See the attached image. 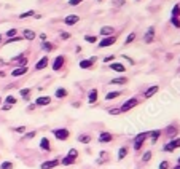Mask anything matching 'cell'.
Wrapping results in <instances>:
<instances>
[{"mask_svg": "<svg viewBox=\"0 0 180 169\" xmlns=\"http://www.w3.org/2000/svg\"><path fill=\"white\" fill-rule=\"evenodd\" d=\"M77 140H78V142H81L83 145H88V144L92 142V136L89 133H81V134L77 136Z\"/></svg>", "mask_w": 180, "mask_h": 169, "instance_id": "obj_14", "label": "cell"}, {"mask_svg": "<svg viewBox=\"0 0 180 169\" xmlns=\"http://www.w3.org/2000/svg\"><path fill=\"white\" fill-rule=\"evenodd\" d=\"M37 129H32V131H29V133H24L22 134V137H21V142H29V140H32L35 136H37Z\"/></svg>", "mask_w": 180, "mask_h": 169, "instance_id": "obj_26", "label": "cell"}, {"mask_svg": "<svg viewBox=\"0 0 180 169\" xmlns=\"http://www.w3.org/2000/svg\"><path fill=\"white\" fill-rule=\"evenodd\" d=\"M81 2H85V0H69V5H70V7H77Z\"/></svg>", "mask_w": 180, "mask_h": 169, "instance_id": "obj_49", "label": "cell"}, {"mask_svg": "<svg viewBox=\"0 0 180 169\" xmlns=\"http://www.w3.org/2000/svg\"><path fill=\"white\" fill-rule=\"evenodd\" d=\"M59 37H61V40H70V34H69V32H61L59 34Z\"/></svg>", "mask_w": 180, "mask_h": 169, "instance_id": "obj_48", "label": "cell"}, {"mask_svg": "<svg viewBox=\"0 0 180 169\" xmlns=\"http://www.w3.org/2000/svg\"><path fill=\"white\" fill-rule=\"evenodd\" d=\"M78 155H80V152H78L77 148H73V147L67 152V157L72 158V160H75V161H78Z\"/></svg>", "mask_w": 180, "mask_h": 169, "instance_id": "obj_33", "label": "cell"}, {"mask_svg": "<svg viewBox=\"0 0 180 169\" xmlns=\"http://www.w3.org/2000/svg\"><path fill=\"white\" fill-rule=\"evenodd\" d=\"M10 109H13V105H10V104H3V105H2V110H5V112L10 110Z\"/></svg>", "mask_w": 180, "mask_h": 169, "instance_id": "obj_52", "label": "cell"}, {"mask_svg": "<svg viewBox=\"0 0 180 169\" xmlns=\"http://www.w3.org/2000/svg\"><path fill=\"white\" fill-rule=\"evenodd\" d=\"M159 91V86L158 84H153V86H148L145 91H144V99H150V97H153L156 93Z\"/></svg>", "mask_w": 180, "mask_h": 169, "instance_id": "obj_16", "label": "cell"}, {"mask_svg": "<svg viewBox=\"0 0 180 169\" xmlns=\"http://www.w3.org/2000/svg\"><path fill=\"white\" fill-rule=\"evenodd\" d=\"M155 35H156L155 27H153V26H151V27H148V29H147V32H145V35H144V41H145V43H151V41L155 40Z\"/></svg>", "mask_w": 180, "mask_h": 169, "instance_id": "obj_13", "label": "cell"}, {"mask_svg": "<svg viewBox=\"0 0 180 169\" xmlns=\"http://www.w3.org/2000/svg\"><path fill=\"white\" fill-rule=\"evenodd\" d=\"M169 167H171V163H169V161H166V160L161 161L159 166H158V169H169Z\"/></svg>", "mask_w": 180, "mask_h": 169, "instance_id": "obj_45", "label": "cell"}, {"mask_svg": "<svg viewBox=\"0 0 180 169\" xmlns=\"http://www.w3.org/2000/svg\"><path fill=\"white\" fill-rule=\"evenodd\" d=\"M40 150H43V152H46V153H50V152L53 150L51 142H50L48 137H41V139H40Z\"/></svg>", "mask_w": 180, "mask_h": 169, "instance_id": "obj_18", "label": "cell"}, {"mask_svg": "<svg viewBox=\"0 0 180 169\" xmlns=\"http://www.w3.org/2000/svg\"><path fill=\"white\" fill-rule=\"evenodd\" d=\"M123 93H124L123 89H121V91H110V93H107V94H105V101H112V99H116V97H120Z\"/></svg>", "mask_w": 180, "mask_h": 169, "instance_id": "obj_30", "label": "cell"}, {"mask_svg": "<svg viewBox=\"0 0 180 169\" xmlns=\"http://www.w3.org/2000/svg\"><path fill=\"white\" fill-rule=\"evenodd\" d=\"M115 140V136L112 133H108V131H102L97 137V142L99 144H110V142H113Z\"/></svg>", "mask_w": 180, "mask_h": 169, "instance_id": "obj_8", "label": "cell"}, {"mask_svg": "<svg viewBox=\"0 0 180 169\" xmlns=\"http://www.w3.org/2000/svg\"><path fill=\"white\" fill-rule=\"evenodd\" d=\"M140 104V99L139 97H129L128 101H124L121 105H120V110H121V113H126V112L132 110L134 107H137Z\"/></svg>", "mask_w": 180, "mask_h": 169, "instance_id": "obj_3", "label": "cell"}, {"mask_svg": "<svg viewBox=\"0 0 180 169\" xmlns=\"http://www.w3.org/2000/svg\"><path fill=\"white\" fill-rule=\"evenodd\" d=\"M8 38H13V37H16L18 35V29L15 27V29H10V31H7V34H5Z\"/></svg>", "mask_w": 180, "mask_h": 169, "instance_id": "obj_43", "label": "cell"}, {"mask_svg": "<svg viewBox=\"0 0 180 169\" xmlns=\"http://www.w3.org/2000/svg\"><path fill=\"white\" fill-rule=\"evenodd\" d=\"M101 35H102V37L115 35V29H113L112 26H104V27H101Z\"/></svg>", "mask_w": 180, "mask_h": 169, "instance_id": "obj_24", "label": "cell"}, {"mask_svg": "<svg viewBox=\"0 0 180 169\" xmlns=\"http://www.w3.org/2000/svg\"><path fill=\"white\" fill-rule=\"evenodd\" d=\"M163 152H168V153H172L174 152V148L169 145V142H166L164 145H163Z\"/></svg>", "mask_w": 180, "mask_h": 169, "instance_id": "obj_47", "label": "cell"}, {"mask_svg": "<svg viewBox=\"0 0 180 169\" xmlns=\"http://www.w3.org/2000/svg\"><path fill=\"white\" fill-rule=\"evenodd\" d=\"M172 18H180V5H174L172 8Z\"/></svg>", "mask_w": 180, "mask_h": 169, "instance_id": "obj_42", "label": "cell"}, {"mask_svg": "<svg viewBox=\"0 0 180 169\" xmlns=\"http://www.w3.org/2000/svg\"><path fill=\"white\" fill-rule=\"evenodd\" d=\"M177 164H180V157H178V160H177Z\"/></svg>", "mask_w": 180, "mask_h": 169, "instance_id": "obj_59", "label": "cell"}, {"mask_svg": "<svg viewBox=\"0 0 180 169\" xmlns=\"http://www.w3.org/2000/svg\"><path fill=\"white\" fill-rule=\"evenodd\" d=\"M123 59H126V61H128L129 64H134V61H132L131 58H128V56H124V54H123Z\"/></svg>", "mask_w": 180, "mask_h": 169, "instance_id": "obj_53", "label": "cell"}, {"mask_svg": "<svg viewBox=\"0 0 180 169\" xmlns=\"http://www.w3.org/2000/svg\"><path fill=\"white\" fill-rule=\"evenodd\" d=\"M134 40H135V32H131V34L126 37V40H124V45H131Z\"/></svg>", "mask_w": 180, "mask_h": 169, "instance_id": "obj_41", "label": "cell"}, {"mask_svg": "<svg viewBox=\"0 0 180 169\" xmlns=\"http://www.w3.org/2000/svg\"><path fill=\"white\" fill-rule=\"evenodd\" d=\"M116 155H118V157H116V160H118V161H123V160H124V158H126L128 155H129V147H128V145H121Z\"/></svg>", "mask_w": 180, "mask_h": 169, "instance_id": "obj_20", "label": "cell"}, {"mask_svg": "<svg viewBox=\"0 0 180 169\" xmlns=\"http://www.w3.org/2000/svg\"><path fill=\"white\" fill-rule=\"evenodd\" d=\"M65 62H67V58L64 54H58L56 58H54V61H53V70L54 72H59V70H62V67L65 65Z\"/></svg>", "mask_w": 180, "mask_h": 169, "instance_id": "obj_5", "label": "cell"}, {"mask_svg": "<svg viewBox=\"0 0 180 169\" xmlns=\"http://www.w3.org/2000/svg\"><path fill=\"white\" fill-rule=\"evenodd\" d=\"M32 16H35V11H34V10H29V11L21 13V15H19V19H24V18H32Z\"/></svg>", "mask_w": 180, "mask_h": 169, "instance_id": "obj_36", "label": "cell"}, {"mask_svg": "<svg viewBox=\"0 0 180 169\" xmlns=\"http://www.w3.org/2000/svg\"><path fill=\"white\" fill-rule=\"evenodd\" d=\"M27 72H29V67H15L11 70V77L13 78H18V77H22V75H26Z\"/></svg>", "mask_w": 180, "mask_h": 169, "instance_id": "obj_15", "label": "cell"}, {"mask_svg": "<svg viewBox=\"0 0 180 169\" xmlns=\"http://www.w3.org/2000/svg\"><path fill=\"white\" fill-rule=\"evenodd\" d=\"M96 61H97V58H96V56H92V58H89V59H83V61H80L78 67H80L81 70L92 69V67H94V64H96Z\"/></svg>", "mask_w": 180, "mask_h": 169, "instance_id": "obj_9", "label": "cell"}, {"mask_svg": "<svg viewBox=\"0 0 180 169\" xmlns=\"http://www.w3.org/2000/svg\"><path fill=\"white\" fill-rule=\"evenodd\" d=\"M171 24L174 27H177V29H180V19L178 18H171Z\"/></svg>", "mask_w": 180, "mask_h": 169, "instance_id": "obj_46", "label": "cell"}, {"mask_svg": "<svg viewBox=\"0 0 180 169\" xmlns=\"http://www.w3.org/2000/svg\"><path fill=\"white\" fill-rule=\"evenodd\" d=\"M0 105H2V96H0Z\"/></svg>", "mask_w": 180, "mask_h": 169, "instance_id": "obj_60", "label": "cell"}, {"mask_svg": "<svg viewBox=\"0 0 180 169\" xmlns=\"http://www.w3.org/2000/svg\"><path fill=\"white\" fill-rule=\"evenodd\" d=\"M67 96H69V91L65 88H58L56 93H54V97H56V99H64Z\"/></svg>", "mask_w": 180, "mask_h": 169, "instance_id": "obj_31", "label": "cell"}, {"mask_svg": "<svg viewBox=\"0 0 180 169\" xmlns=\"http://www.w3.org/2000/svg\"><path fill=\"white\" fill-rule=\"evenodd\" d=\"M116 35H110V37H104L101 41H97V46L99 48H107V46H112L116 43Z\"/></svg>", "mask_w": 180, "mask_h": 169, "instance_id": "obj_7", "label": "cell"}, {"mask_svg": "<svg viewBox=\"0 0 180 169\" xmlns=\"http://www.w3.org/2000/svg\"><path fill=\"white\" fill-rule=\"evenodd\" d=\"M61 164V160L59 158H53V160H48V161H43L40 164V169H54Z\"/></svg>", "mask_w": 180, "mask_h": 169, "instance_id": "obj_10", "label": "cell"}, {"mask_svg": "<svg viewBox=\"0 0 180 169\" xmlns=\"http://www.w3.org/2000/svg\"><path fill=\"white\" fill-rule=\"evenodd\" d=\"M11 62L16 67H26L29 64V51H21L18 56H15V58L11 59Z\"/></svg>", "mask_w": 180, "mask_h": 169, "instance_id": "obj_2", "label": "cell"}, {"mask_svg": "<svg viewBox=\"0 0 180 169\" xmlns=\"http://www.w3.org/2000/svg\"><path fill=\"white\" fill-rule=\"evenodd\" d=\"M40 40L41 41H46V34H40Z\"/></svg>", "mask_w": 180, "mask_h": 169, "instance_id": "obj_54", "label": "cell"}, {"mask_svg": "<svg viewBox=\"0 0 180 169\" xmlns=\"http://www.w3.org/2000/svg\"><path fill=\"white\" fill-rule=\"evenodd\" d=\"M3 104H10V105H13V107H15V105L18 104V97H16V96H13V94H8V96L5 97Z\"/></svg>", "mask_w": 180, "mask_h": 169, "instance_id": "obj_32", "label": "cell"}, {"mask_svg": "<svg viewBox=\"0 0 180 169\" xmlns=\"http://www.w3.org/2000/svg\"><path fill=\"white\" fill-rule=\"evenodd\" d=\"M85 41L94 45V43H97V37H96V35H85Z\"/></svg>", "mask_w": 180, "mask_h": 169, "instance_id": "obj_39", "label": "cell"}, {"mask_svg": "<svg viewBox=\"0 0 180 169\" xmlns=\"http://www.w3.org/2000/svg\"><path fill=\"white\" fill-rule=\"evenodd\" d=\"M51 101H53V99H51V96H38L34 104H35L37 107H46V105L51 104Z\"/></svg>", "mask_w": 180, "mask_h": 169, "instance_id": "obj_11", "label": "cell"}, {"mask_svg": "<svg viewBox=\"0 0 180 169\" xmlns=\"http://www.w3.org/2000/svg\"><path fill=\"white\" fill-rule=\"evenodd\" d=\"M108 69L113 70V72H120V74H124V72L128 70V67L124 65V64H121V62H110V64H108Z\"/></svg>", "mask_w": 180, "mask_h": 169, "instance_id": "obj_12", "label": "cell"}, {"mask_svg": "<svg viewBox=\"0 0 180 169\" xmlns=\"http://www.w3.org/2000/svg\"><path fill=\"white\" fill-rule=\"evenodd\" d=\"M2 40H3V35H2V34H0V43H2Z\"/></svg>", "mask_w": 180, "mask_h": 169, "instance_id": "obj_58", "label": "cell"}, {"mask_svg": "<svg viewBox=\"0 0 180 169\" xmlns=\"http://www.w3.org/2000/svg\"><path fill=\"white\" fill-rule=\"evenodd\" d=\"M161 136H163V129H155V131H150L148 133V137H150V142L151 144H156Z\"/></svg>", "mask_w": 180, "mask_h": 169, "instance_id": "obj_19", "label": "cell"}, {"mask_svg": "<svg viewBox=\"0 0 180 169\" xmlns=\"http://www.w3.org/2000/svg\"><path fill=\"white\" fill-rule=\"evenodd\" d=\"M13 131H15V133H18V134H24V133H27V126H24V124L16 126V128H13Z\"/></svg>", "mask_w": 180, "mask_h": 169, "instance_id": "obj_40", "label": "cell"}, {"mask_svg": "<svg viewBox=\"0 0 180 169\" xmlns=\"http://www.w3.org/2000/svg\"><path fill=\"white\" fill-rule=\"evenodd\" d=\"M75 163H77V161H75V160H72V158H69L67 155L61 158V164H62V166H73Z\"/></svg>", "mask_w": 180, "mask_h": 169, "instance_id": "obj_34", "label": "cell"}, {"mask_svg": "<svg viewBox=\"0 0 180 169\" xmlns=\"http://www.w3.org/2000/svg\"><path fill=\"white\" fill-rule=\"evenodd\" d=\"M50 65V58L48 56H43L41 59H38L37 62H35V70H43V69H46Z\"/></svg>", "mask_w": 180, "mask_h": 169, "instance_id": "obj_17", "label": "cell"}, {"mask_svg": "<svg viewBox=\"0 0 180 169\" xmlns=\"http://www.w3.org/2000/svg\"><path fill=\"white\" fill-rule=\"evenodd\" d=\"M171 169H180V164H175L174 167H171Z\"/></svg>", "mask_w": 180, "mask_h": 169, "instance_id": "obj_57", "label": "cell"}, {"mask_svg": "<svg viewBox=\"0 0 180 169\" xmlns=\"http://www.w3.org/2000/svg\"><path fill=\"white\" fill-rule=\"evenodd\" d=\"M115 59V56L112 54V56H105V58H104V62H112Z\"/></svg>", "mask_w": 180, "mask_h": 169, "instance_id": "obj_50", "label": "cell"}, {"mask_svg": "<svg viewBox=\"0 0 180 169\" xmlns=\"http://www.w3.org/2000/svg\"><path fill=\"white\" fill-rule=\"evenodd\" d=\"M110 161V153L107 152V150H102V152H99V158H97V164H104V163H108Z\"/></svg>", "mask_w": 180, "mask_h": 169, "instance_id": "obj_21", "label": "cell"}, {"mask_svg": "<svg viewBox=\"0 0 180 169\" xmlns=\"http://www.w3.org/2000/svg\"><path fill=\"white\" fill-rule=\"evenodd\" d=\"M169 145L175 150V148H178L180 147V137H175V139H171L169 140Z\"/></svg>", "mask_w": 180, "mask_h": 169, "instance_id": "obj_38", "label": "cell"}, {"mask_svg": "<svg viewBox=\"0 0 180 169\" xmlns=\"http://www.w3.org/2000/svg\"><path fill=\"white\" fill-rule=\"evenodd\" d=\"M40 48H41V51H45V53H51L54 48H56V45H53L51 41L46 40V41H41V46Z\"/></svg>", "mask_w": 180, "mask_h": 169, "instance_id": "obj_29", "label": "cell"}, {"mask_svg": "<svg viewBox=\"0 0 180 169\" xmlns=\"http://www.w3.org/2000/svg\"><path fill=\"white\" fill-rule=\"evenodd\" d=\"M97 94H99L97 89L91 88L89 93H88V102H89V104H96V102H97Z\"/></svg>", "mask_w": 180, "mask_h": 169, "instance_id": "obj_23", "label": "cell"}, {"mask_svg": "<svg viewBox=\"0 0 180 169\" xmlns=\"http://www.w3.org/2000/svg\"><path fill=\"white\" fill-rule=\"evenodd\" d=\"M35 37H37V34H35L34 31H31V29H24V31H22V38H24V40L32 41V40H35Z\"/></svg>", "mask_w": 180, "mask_h": 169, "instance_id": "obj_28", "label": "cell"}, {"mask_svg": "<svg viewBox=\"0 0 180 169\" xmlns=\"http://www.w3.org/2000/svg\"><path fill=\"white\" fill-rule=\"evenodd\" d=\"M5 75H7V74H5V72H3V70H0V78H3V77H5Z\"/></svg>", "mask_w": 180, "mask_h": 169, "instance_id": "obj_55", "label": "cell"}, {"mask_svg": "<svg viewBox=\"0 0 180 169\" xmlns=\"http://www.w3.org/2000/svg\"><path fill=\"white\" fill-rule=\"evenodd\" d=\"M78 21H80V16H78V15H69V16L64 18V24H65V26H75Z\"/></svg>", "mask_w": 180, "mask_h": 169, "instance_id": "obj_22", "label": "cell"}, {"mask_svg": "<svg viewBox=\"0 0 180 169\" xmlns=\"http://www.w3.org/2000/svg\"><path fill=\"white\" fill-rule=\"evenodd\" d=\"M108 113L110 115H121V110H120V107H113V109H108Z\"/></svg>", "mask_w": 180, "mask_h": 169, "instance_id": "obj_44", "label": "cell"}, {"mask_svg": "<svg viewBox=\"0 0 180 169\" xmlns=\"http://www.w3.org/2000/svg\"><path fill=\"white\" fill-rule=\"evenodd\" d=\"M151 157H153V153H151V150H147V152L142 155V164H147V163L151 160Z\"/></svg>", "mask_w": 180, "mask_h": 169, "instance_id": "obj_35", "label": "cell"}, {"mask_svg": "<svg viewBox=\"0 0 180 169\" xmlns=\"http://www.w3.org/2000/svg\"><path fill=\"white\" fill-rule=\"evenodd\" d=\"M163 134H164L166 137H168L169 140H171V139H175V136L178 134V126H177L175 123L169 124L166 129H163Z\"/></svg>", "mask_w": 180, "mask_h": 169, "instance_id": "obj_6", "label": "cell"}, {"mask_svg": "<svg viewBox=\"0 0 180 169\" xmlns=\"http://www.w3.org/2000/svg\"><path fill=\"white\" fill-rule=\"evenodd\" d=\"M37 109V105L35 104H29V105H27V112H34Z\"/></svg>", "mask_w": 180, "mask_h": 169, "instance_id": "obj_51", "label": "cell"}, {"mask_svg": "<svg viewBox=\"0 0 180 169\" xmlns=\"http://www.w3.org/2000/svg\"><path fill=\"white\" fill-rule=\"evenodd\" d=\"M0 169H15V164L11 161H2L0 163Z\"/></svg>", "mask_w": 180, "mask_h": 169, "instance_id": "obj_37", "label": "cell"}, {"mask_svg": "<svg viewBox=\"0 0 180 169\" xmlns=\"http://www.w3.org/2000/svg\"><path fill=\"white\" fill-rule=\"evenodd\" d=\"M19 94H21V97L26 102H29L31 97H32V89L31 88H22V89H19Z\"/></svg>", "mask_w": 180, "mask_h": 169, "instance_id": "obj_25", "label": "cell"}, {"mask_svg": "<svg viewBox=\"0 0 180 169\" xmlns=\"http://www.w3.org/2000/svg\"><path fill=\"white\" fill-rule=\"evenodd\" d=\"M51 133L59 142H65L70 137V129H67V128H54V129H51Z\"/></svg>", "mask_w": 180, "mask_h": 169, "instance_id": "obj_4", "label": "cell"}, {"mask_svg": "<svg viewBox=\"0 0 180 169\" xmlns=\"http://www.w3.org/2000/svg\"><path fill=\"white\" fill-rule=\"evenodd\" d=\"M72 105H73V107H80L81 104H80V102H72Z\"/></svg>", "mask_w": 180, "mask_h": 169, "instance_id": "obj_56", "label": "cell"}, {"mask_svg": "<svg viewBox=\"0 0 180 169\" xmlns=\"http://www.w3.org/2000/svg\"><path fill=\"white\" fill-rule=\"evenodd\" d=\"M108 83H110V84H128V83H129V78H128V77H116V78H112Z\"/></svg>", "mask_w": 180, "mask_h": 169, "instance_id": "obj_27", "label": "cell"}, {"mask_svg": "<svg viewBox=\"0 0 180 169\" xmlns=\"http://www.w3.org/2000/svg\"><path fill=\"white\" fill-rule=\"evenodd\" d=\"M148 133H150V131H144V133H139V134L134 137V140H132V148H134V152L139 153V152L142 150V147L145 145L147 139H148Z\"/></svg>", "mask_w": 180, "mask_h": 169, "instance_id": "obj_1", "label": "cell"}]
</instances>
